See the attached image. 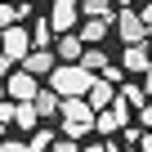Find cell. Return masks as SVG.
<instances>
[{
  "instance_id": "4fadbf2b",
  "label": "cell",
  "mask_w": 152,
  "mask_h": 152,
  "mask_svg": "<svg viewBox=\"0 0 152 152\" xmlns=\"http://www.w3.org/2000/svg\"><path fill=\"white\" fill-rule=\"evenodd\" d=\"M94 130L107 139V134H116V130H125V121L116 116V107H103V112H94Z\"/></svg>"
},
{
  "instance_id": "9a60e30c",
  "label": "cell",
  "mask_w": 152,
  "mask_h": 152,
  "mask_svg": "<svg viewBox=\"0 0 152 152\" xmlns=\"http://www.w3.org/2000/svg\"><path fill=\"white\" fill-rule=\"evenodd\" d=\"M31 103H36V112H40V116H54V112L63 107V94H58V90H40Z\"/></svg>"
},
{
  "instance_id": "5bb4252c",
  "label": "cell",
  "mask_w": 152,
  "mask_h": 152,
  "mask_svg": "<svg viewBox=\"0 0 152 152\" xmlns=\"http://www.w3.org/2000/svg\"><path fill=\"white\" fill-rule=\"evenodd\" d=\"M54 36H58V31H54V23H49V18H40V23L31 27V49H54Z\"/></svg>"
},
{
  "instance_id": "603a6c76",
  "label": "cell",
  "mask_w": 152,
  "mask_h": 152,
  "mask_svg": "<svg viewBox=\"0 0 152 152\" xmlns=\"http://www.w3.org/2000/svg\"><path fill=\"white\" fill-rule=\"evenodd\" d=\"M139 121H143V125L152 130V103H143V107H139Z\"/></svg>"
},
{
  "instance_id": "2e32d148",
  "label": "cell",
  "mask_w": 152,
  "mask_h": 152,
  "mask_svg": "<svg viewBox=\"0 0 152 152\" xmlns=\"http://www.w3.org/2000/svg\"><path fill=\"white\" fill-rule=\"evenodd\" d=\"M31 14V5H9V0H0V31L5 27H14L18 18H27Z\"/></svg>"
},
{
  "instance_id": "ffe728a7",
  "label": "cell",
  "mask_w": 152,
  "mask_h": 152,
  "mask_svg": "<svg viewBox=\"0 0 152 152\" xmlns=\"http://www.w3.org/2000/svg\"><path fill=\"white\" fill-rule=\"evenodd\" d=\"M14 112H18V103H14V99H0V125H9V121H14Z\"/></svg>"
},
{
  "instance_id": "ac0fdd59",
  "label": "cell",
  "mask_w": 152,
  "mask_h": 152,
  "mask_svg": "<svg viewBox=\"0 0 152 152\" xmlns=\"http://www.w3.org/2000/svg\"><path fill=\"white\" fill-rule=\"evenodd\" d=\"M116 99H121V103H130V107H143V103H148V90H143V85H121V94H116Z\"/></svg>"
},
{
  "instance_id": "484cf974",
  "label": "cell",
  "mask_w": 152,
  "mask_h": 152,
  "mask_svg": "<svg viewBox=\"0 0 152 152\" xmlns=\"http://www.w3.org/2000/svg\"><path fill=\"white\" fill-rule=\"evenodd\" d=\"M81 152H107V143H90V148H81Z\"/></svg>"
},
{
  "instance_id": "83f0119b",
  "label": "cell",
  "mask_w": 152,
  "mask_h": 152,
  "mask_svg": "<svg viewBox=\"0 0 152 152\" xmlns=\"http://www.w3.org/2000/svg\"><path fill=\"white\" fill-rule=\"evenodd\" d=\"M107 152H125V148H121V143H112V139H107Z\"/></svg>"
},
{
  "instance_id": "7c38bea8",
  "label": "cell",
  "mask_w": 152,
  "mask_h": 152,
  "mask_svg": "<svg viewBox=\"0 0 152 152\" xmlns=\"http://www.w3.org/2000/svg\"><path fill=\"white\" fill-rule=\"evenodd\" d=\"M81 67H85V72H90V76H94V72H99V76H103V72H107V67H112V58H107V54H103V49H99V45H90V49H85V54H81Z\"/></svg>"
},
{
  "instance_id": "d6986e66",
  "label": "cell",
  "mask_w": 152,
  "mask_h": 152,
  "mask_svg": "<svg viewBox=\"0 0 152 152\" xmlns=\"http://www.w3.org/2000/svg\"><path fill=\"white\" fill-rule=\"evenodd\" d=\"M27 148H31V152H49V148H54V134H49V130H36V134L27 139Z\"/></svg>"
},
{
  "instance_id": "30bf717a",
  "label": "cell",
  "mask_w": 152,
  "mask_h": 152,
  "mask_svg": "<svg viewBox=\"0 0 152 152\" xmlns=\"http://www.w3.org/2000/svg\"><path fill=\"white\" fill-rule=\"evenodd\" d=\"M54 54H58L63 63H81V54H85L81 31H63V36H58V45H54Z\"/></svg>"
},
{
  "instance_id": "f546056e",
  "label": "cell",
  "mask_w": 152,
  "mask_h": 152,
  "mask_svg": "<svg viewBox=\"0 0 152 152\" xmlns=\"http://www.w3.org/2000/svg\"><path fill=\"white\" fill-rule=\"evenodd\" d=\"M0 139H5V125H0Z\"/></svg>"
},
{
  "instance_id": "3957f363",
  "label": "cell",
  "mask_w": 152,
  "mask_h": 152,
  "mask_svg": "<svg viewBox=\"0 0 152 152\" xmlns=\"http://www.w3.org/2000/svg\"><path fill=\"white\" fill-rule=\"evenodd\" d=\"M36 81H40V76H31V72H23V67H18V72H9V76H5V94H9L14 103H31V99L40 94V85H36Z\"/></svg>"
},
{
  "instance_id": "8992f818",
  "label": "cell",
  "mask_w": 152,
  "mask_h": 152,
  "mask_svg": "<svg viewBox=\"0 0 152 152\" xmlns=\"http://www.w3.org/2000/svg\"><path fill=\"white\" fill-rule=\"evenodd\" d=\"M76 14H81V0H54V5H49V23H54V31H58V36L72 31V27H76Z\"/></svg>"
},
{
  "instance_id": "e0dca14e",
  "label": "cell",
  "mask_w": 152,
  "mask_h": 152,
  "mask_svg": "<svg viewBox=\"0 0 152 152\" xmlns=\"http://www.w3.org/2000/svg\"><path fill=\"white\" fill-rule=\"evenodd\" d=\"M40 121V112H36V103H18V112H14V125L18 130H31Z\"/></svg>"
},
{
  "instance_id": "6da1fadb",
  "label": "cell",
  "mask_w": 152,
  "mask_h": 152,
  "mask_svg": "<svg viewBox=\"0 0 152 152\" xmlns=\"http://www.w3.org/2000/svg\"><path fill=\"white\" fill-rule=\"evenodd\" d=\"M90 81H94V76H90L81 63H58V67L49 72V90H58L63 99H76V94H85V90H90Z\"/></svg>"
},
{
  "instance_id": "277c9868",
  "label": "cell",
  "mask_w": 152,
  "mask_h": 152,
  "mask_svg": "<svg viewBox=\"0 0 152 152\" xmlns=\"http://www.w3.org/2000/svg\"><path fill=\"white\" fill-rule=\"evenodd\" d=\"M116 36H121L125 45H143V40H148L143 14H134V9H121V14H116Z\"/></svg>"
},
{
  "instance_id": "cb8c5ba5",
  "label": "cell",
  "mask_w": 152,
  "mask_h": 152,
  "mask_svg": "<svg viewBox=\"0 0 152 152\" xmlns=\"http://www.w3.org/2000/svg\"><path fill=\"white\" fill-rule=\"evenodd\" d=\"M143 27H148V36H152V0H148V9H143Z\"/></svg>"
},
{
  "instance_id": "d4e9b609",
  "label": "cell",
  "mask_w": 152,
  "mask_h": 152,
  "mask_svg": "<svg viewBox=\"0 0 152 152\" xmlns=\"http://www.w3.org/2000/svg\"><path fill=\"white\" fill-rule=\"evenodd\" d=\"M139 148H143V152H152V130H143V139H139Z\"/></svg>"
},
{
  "instance_id": "44dd1931",
  "label": "cell",
  "mask_w": 152,
  "mask_h": 152,
  "mask_svg": "<svg viewBox=\"0 0 152 152\" xmlns=\"http://www.w3.org/2000/svg\"><path fill=\"white\" fill-rule=\"evenodd\" d=\"M0 152H31L23 139H0Z\"/></svg>"
},
{
  "instance_id": "7a4b0ae2",
  "label": "cell",
  "mask_w": 152,
  "mask_h": 152,
  "mask_svg": "<svg viewBox=\"0 0 152 152\" xmlns=\"http://www.w3.org/2000/svg\"><path fill=\"white\" fill-rule=\"evenodd\" d=\"M31 54V31H23L18 23L0 31V58H9V63H23Z\"/></svg>"
},
{
  "instance_id": "4316f807",
  "label": "cell",
  "mask_w": 152,
  "mask_h": 152,
  "mask_svg": "<svg viewBox=\"0 0 152 152\" xmlns=\"http://www.w3.org/2000/svg\"><path fill=\"white\" fill-rule=\"evenodd\" d=\"M143 90H148V94H152V67H148V81H143Z\"/></svg>"
},
{
  "instance_id": "f1b7e54d",
  "label": "cell",
  "mask_w": 152,
  "mask_h": 152,
  "mask_svg": "<svg viewBox=\"0 0 152 152\" xmlns=\"http://www.w3.org/2000/svg\"><path fill=\"white\" fill-rule=\"evenodd\" d=\"M116 5H130V0H116Z\"/></svg>"
},
{
  "instance_id": "7402d4cb",
  "label": "cell",
  "mask_w": 152,
  "mask_h": 152,
  "mask_svg": "<svg viewBox=\"0 0 152 152\" xmlns=\"http://www.w3.org/2000/svg\"><path fill=\"white\" fill-rule=\"evenodd\" d=\"M49 152H81V148H76V139H67V134H63V139H54V148H49Z\"/></svg>"
},
{
  "instance_id": "8fae6325",
  "label": "cell",
  "mask_w": 152,
  "mask_h": 152,
  "mask_svg": "<svg viewBox=\"0 0 152 152\" xmlns=\"http://www.w3.org/2000/svg\"><path fill=\"white\" fill-rule=\"evenodd\" d=\"M112 31V18H85V27H81V40L85 45H103V36Z\"/></svg>"
},
{
  "instance_id": "ba28073f",
  "label": "cell",
  "mask_w": 152,
  "mask_h": 152,
  "mask_svg": "<svg viewBox=\"0 0 152 152\" xmlns=\"http://www.w3.org/2000/svg\"><path fill=\"white\" fill-rule=\"evenodd\" d=\"M121 67H125V76H134V72H148V67H152L148 40H143V45H125V54H121Z\"/></svg>"
},
{
  "instance_id": "52a82bcc",
  "label": "cell",
  "mask_w": 152,
  "mask_h": 152,
  "mask_svg": "<svg viewBox=\"0 0 152 152\" xmlns=\"http://www.w3.org/2000/svg\"><path fill=\"white\" fill-rule=\"evenodd\" d=\"M85 99H90V107H94V112H103V107H112V103H116V90H112L107 76H99V81H90Z\"/></svg>"
},
{
  "instance_id": "5b68a950",
  "label": "cell",
  "mask_w": 152,
  "mask_h": 152,
  "mask_svg": "<svg viewBox=\"0 0 152 152\" xmlns=\"http://www.w3.org/2000/svg\"><path fill=\"white\" fill-rule=\"evenodd\" d=\"M58 112H63V125H85V130L94 125V107H90V99H85V94L63 99V107H58Z\"/></svg>"
},
{
  "instance_id": "9c48e42d",
  "label": "cell",
  "mask_w": 152,
  "mask_h": 152,
  "mask_svg": "<svg viewBox=\"0 0 152 152\" xmlns=\"http://www.w3.org/2000/svg\"><path fill=\"white\" fill-rule=\"evenodd\" d=\"M54 67H58V54L54 49H31L23 58V72H31V76H49Z\"/></svg>"
}]
</instances>
